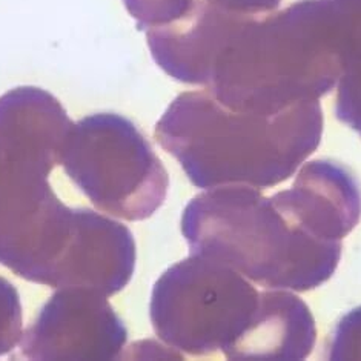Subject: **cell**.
I'll return each instance as SVG.
<instances>
[{
  "label": "cell",
  "instance_id": "8992f818",
  "mask_svg": "<svg viewBox=\"0 0 361 361\" xmlns=\"http://www.w3.org/2000/svg\"><path fill=\"white\" fill-rule=\"evenodd\" d=\"M60 165L100 212L114 219L146 220L166 199L165 166L139 128L123 116L99 113L73 123Z\"/></svg>",
  "mask_w": 361,
  "mask_h": 361
},
{
  "label": "cell",
  "instance_id": "9c48e42d",
  "mask_svg": "<svg viewBox=\"0 0 361 361\" xmlns=\"http://www.w3.org/2000/svg\"><path fill=\"white\" fill-rule=\"evenodd\" d=\"M337 20L341 74L335 114L361 137V0H329Z\"/></svg>",
  "mask_w": 361,
  "mask_h": 361
},
{
  "label": "cell",
  "instance_id": "ba28073f",
  "mask_svg": "<svg viewBox=\"0 0 361 361\" xmlns=\"http://www.w3.org/2000/svg\"><path fill=\"white\" fill-rule=\"evenodd\" d=\"M281 0H192L173 23L146 31L151 56L174 80L202 85L214 59L246 25L279 10Z\"/></svg>",
  "mask_w": 361,
  "mask_h": 361
},
{
  "label": "cell",
  "instance_id": "30bf717a",
  "mask_svg": "<svg viewBox=\"0 0 361 361\" xmlns=\"http://www.w3.org/2000/svg\"><path fill=\"white\" fill-rule=\"evenodd\" d=\"M23 314L20 295L13 283L0 277V357L20 346Z\"/></svg>",
  "mask_w": 361,
  "mask_h": 361
},
{
  "label": "cell",
  "instance_id": "7a4b0ae2",
  "mask_svg": "<svg viewBox=\"0 0 361 361\" xmlns=\"http://www.w3.org/2000/svg\"><path fill=\"white\" fill-rule=\"evenodd\" d=\"M149 311L159 338L194 357L303 360L317 340L314 317L292 290H259L231 266L195 254L161 274Z\"/></svg>",
  "mask_w": 361,
  "mask_h": 361
},
{
  "label": "cell",
  "instance_id": "3957f363",
  "mask_svg": "<svg viewBox=\"0 0 361 361\" xmlns=\"http://www.w3.org/2000/svg\"><path fill=\"white\" fill-rule=\"evenodd\" d=\"M182 232L191 254L225 263L264 289H315L341 257L340 240L292 188L272 197L245 185L206 189L185 208Z\"/></svg>",
  "mask_w": 361,
  "mask_h": 361
},
{
  "label": "cell",
  "instance_id": "8fae6325",
  "mask_svg": "<svg viewBox=\"0 0 361 361\" xmlns=\"http://www.w3.org/2000/svg\"><path fill=\"white\" fill-rule=\"evenodd\" d=\"M192 0H123L137 27L145 31L165 27L182 17Z\"/></svg>",
  "mask_w": 361,
  "mask_h": 361
},
{
  "label": "cell",
  "instance_id": "6da1fadb",
  "mask_svg": "<svg viewBox=\"0 0 361 361\" xmlns=\"http://www.w3.org/2000/svg\"><path fill=\"white\" fill-rule=\"evenodd\" d=\"M73 122L53 94L20 87L0 97V264L49 288L114 295L133 279L131 231L70 208L49 185Z\"/></svg>",
  "mask_w": 361,
  "mask_h": 361
},
{
  "label": "cell",
  "instance_id": "52a82bcc",
  "mask_svg": "<svg viewBox=\"0 0 361 361\" xmlns=\"http://www.w3.org/2000/svg\"><path fill=\"white\" fill-rule=\"evenodd\" d=\"M126 340L108 295L68 286L57 289L23 332L20 352L28 360H114L122 357Z\"/></svg>",
  "mask_w": 361,
  "mask_h": 361
},
{
  "label": "cell",
  "instance_id": "7c38bea8",
  "mask_svg": "<svg viewBox=\"0 0 361 361\" xmlns=\"http://www.w3.org/2000/svg\"><path fill=\"white\" fill-rule=\"evenodd\" d=\"M331 360H361V306L341 318L329 343Z\"/></svg>",
  "mask_w": 361,
  "mask_h": 361
},
{
  "label": "cell",
  "instance_id": "277c9868",
  "mask_svg": "<svg viewBox=\"0 0 361 361\" xmlns=\"http://www.w3.org/2000/svg\"><path fill=\"white\" fill-rule=\"evenodd\" d=\"M320 102L275 114L240 113L203 91L180 94L156 126V139L197 188L280 185L322 142Z\"/></svg>",
  "mask_w": 361,
  "mask_h": 361
},
{
  "label": "cell",
  "instance_id": "5b68a950",
  "mask_svg": "<svg viewBox=\"0 0 361 361\" xmlns=\"http://www.w3.org/2000/svg\"><path fill=\"white\" fill-rule=\"evenodd\" d=\"M341 74L329 0H298L238 31L214 59L204 90L240 113L275 114L317 102Z\"/></svg>",
  "mask_w": 361,
  "mask_h": 361
}]
</instances>
